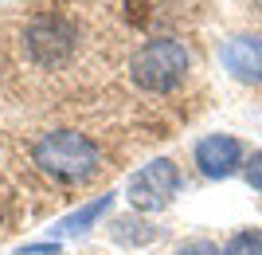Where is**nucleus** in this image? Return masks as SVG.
Instances as JSON below:
<instances>
[{"instance_id":"20e7f679","label":"nucleus","mask_w":262,"mask_h":255,"mask_svg":"<svg viewBox=\"0 0 262 255\" xmlns=\"http://www.w3.org/2000/svg\"><path fill=\"white\" fill-rule=\"evenodd\" d=\"M176 192H180V169H176V161H168V157H157V161L141 165L125 181V200H129V208L141 212V216L145 212L168 208L176 200Z\"/></svg>"},{"instance_id":"4468645a","label":"nucleus","mask_w":262,"mask_h":255,"mask_svg":"<svg viewBox=\"0 0 262 255\" xmlns=\"http://www.w3.org/2000/svg\"><path fill=\"white\" fill-rule=\"evenodd\" d=\"M0 224H4V212H0Z\"/></svg>"},{"instance_id":"0eeeda50","label":"nucleus","mask_w":262,"mask_h":255,"mask_svg":"<svg viewBox=\"0 0 262 255\" xmlns=\"http://www.w3.org/2000/svg\"><path fill=\"white\" fill-rule=\"evenodd\" d=\"M110 204H114V192H102V197H94L90 204H82L78 212L63 216L55 232H59V236H78V232H86V228H94V224H98L102 216L110 212Z\"/></svg>"},{"instance_id":"423d86ee","label":"nucleus","mask_w":262,"mask_h":255,"mask_svg":"<svg viewBox=\"0 0 262 255\" xmlns=\"http://www.w3.org/2000/svg\"><path fill=\"white\" fill-rule=\"evenodd\" d=\"M219 63L235 83H247V87H262V35L243 32L231 35L219 44Z\"/></svg>"},{"instance_id":"f257e3e1","label":"nucleus","mask_w":262,"mask_h":255,"mask_svg":"<svg viewBox=\"0 0 262 255\" xmlns=\"http://www.w3.org/2000/svg\"><path fill=\"white\" fill-rule=\"evenodd\" d=\"M32 161L43 177L59 185H86L102 173L106 157L86 133L78 130H47L32 142Z\"/></svg>"},{"instance_id":"39448f33","label":"nucleus","mask_w":262,"mask_h":255,"mask_svg":"<svg viewBox=\"0 0 262 255\" xmlns=\"http://www.w3.org/2000/svg\"><path fill=\"white\" fill-rule=\"evenodd\" d=\"M192 161H196V169L208 181H223V177H231V173H239V169L247 165V149H243V142L231 138V133H208V138L196 142Z\"/></svg>"},{"instance_id":"1a4fd4ad","label":"nucleus","mask_w":262,"mask_h":255,"mask_svg":"<svg viewBox=\"0 0 262 255\" xmlns=\"http://www.w3.org/2000/svg\"><path fill=\"white\" fill-rule=\"evenodd\" d=\"M219 255H262V232H258V228L235 232L227 244L219 247Z\"/></svg>"},{"instance_id":"ddd939ff","label":"nucleus","mask_w":262,"mask_h":255,"mask_svg":"<svg viewBox=\"0 0 262 255\" xmlns=\"http://www.w3.org/2000/svg\"><path fill=\"white\" fill-rule=\"evenodd\" d=\"M254 12H262V0H254Z\"/></svg>"},{"instance_id":"f03ea898","label":"nucleus","mask_w":262,"mask_h":255,"mask_svg":"<svg viewBox=\"0 0 262 255\" xmlns=\"http://www.w3.org/2000/svg\"><path fill=\"white\" fill-rule=\"evenodd\" d=\"M188 67H192V51L184 47V40L157 35L129 55V79L149 94H168L188 79Z\"/></svg>"},{"instance_id":"f8f14e48","label":"nucleus","mask_w":262,"mask_h":255,"mask_svg":"<svg viewBox=\"0 0 262 255\" xmlns=\"http://www.w3.org/2000/svg\"><path fill=\"white\" fill-rule=\"evenodd\" d=\"M20 255H59V244H20Z\"/></svg>"},{"instance_id":"9d476101","label":"nucleus","mask_w":262,"mask_h":255,"mask_svg":"<svg viewBox=\"0 0 262 255\" xmlns=\"http://www.w3.org/2000/svg\"><path fill=\"white\" fill-rule=\"evenodd\" d=\"M243 177H247V185L251 189L262 192V149H254L251 157H247V165H243Z\"/></svg>"},{"instance_id":"6e6552de","label":"nucleus","mask_w":262,"mask_h":255,"mask_svg":"<svg viewBox=\"0 0 262 255\" xmlns=\"http://www.w3.org/2000/svg\"><path fill=\"white\" fill-rule=\"evenodd\" d=\"M110 236L121 247H145L157 240V228H153V220H145L141 212H133V216H121V220L110 224Z\"/></svg>"},{"instance_id":"7ed1b4c3","label":"nucleus","mask_w":262,"mask_h":255,"mask_svg":"<svg viewBox=\"0 0 262 255\" xmlns=\"http://www.w3.org/2000/svg\"><path fill=\"white\" fill-rule=\"evenodd\" d=\"M20 47H24V59L39 71H59L75 59L78 51V28L71 16L63 12H35L32 20L20 28Z\"/></svg>"},{"instance_id":"9b49d317","label":"nucleus","mask_w":262,"mask_h":255,"mask_svg":"<svg viewBox=\"0 0 262 255\" xmlns=\"http://www.w3.org/2000/svg\"><path fill=\"white\" fill-rule=\"evenodd\" d=\"M176 255H219V247L211 240H188V244L176 247Z\"/></svg>"}]
</instances>
